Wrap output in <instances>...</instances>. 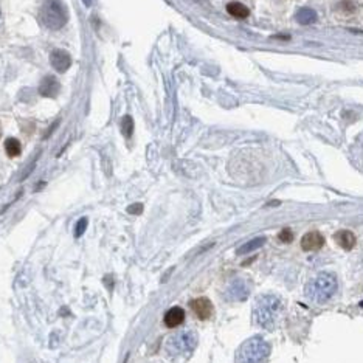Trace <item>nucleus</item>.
<instances>
[{
  "instance_id": "f257e3e1",
  "label": "nucleus",
  "mask_w": 363,
  "mask_h": 363,
  "mask_svg": "<svg viewBox=\"0 0 363 363\" xmlns=\"http://www.w3.org/2000/svg\"><path fill=\"white\" fill-rule=\"evenodd\" d=\"M280 312H281V300L276 295H261L256 300L253 309L256 325L264 329H273Z\"/></svg>"
},
{
  "instance_id": "f03ea898",
  "label": "nucleus",
  "mask_w": 363,
  "mask_h": 363,
  "mask_svg": "<svg viewBox=\"0 0 363 363\" xmlns=\"http://www.w3.org/2000/svg\"><path fill=\"white\" fill-rule=\"evenodd\" d=\"M338 283L335 275L332 273H320L314 280H310L306 286V296L317 303H326L329 301L334 293L337 292Z\"/></svg>"
},
{
  "instance_id": "7ed1b4c3",
  "label": "nucleus",
  "mask_w": 363,
  "mask_h": 363,
  "mask_svg": "<svg viewBox=\"0 0 363 363\" xmlns=\"http://www.w3.org/2000/svg\"><path fill=\"white\" fill-rule=\"evenodd\" d=\"M270 354V345L263 337H253L238 351V363H264Z\"/></svg>"
},
{
  "instance_id": "20e7f679",
  "label": "nucleus",
  "mask_w": 363,
  "mask_h": 363,
  "mask_svg": "<svg viewBox=\"0 0 363 363\" xmlns=\"http://www.w3.org/2000/svg\"><path fill=\"white\" fill-rule=\"evenodd\" d=\"M197 346V335L193 331H182L169 337L166 341L168 355L174 360L188 358Z\"/></svg>"
},
{
  "instance_id": "39448f33",
  "label": "nucleus",
  "mask_w": 363,
  "mask_h": 363,
  "mask_svg": "<svg viewBox=\"0 0 363 363\" xmlns=\"http://www.w3.org/2000/svg\"><path fill=\"white\" fill-rule=\"evenodd\" d=\"M40 22L48 30H61L67 20L69 13L61 0H45L40 8Z\"/></svg>"
},
{
  "instance_id": "423d86ee",
  "label": "nucleus",
  "mask_w": 363,
  "mask_h": 363,
  "mask_svg": "<svg viewBox=\"0 0 363 363\" xmlns=\"http://www.w3.org/2000/svg\"><path fill=\"white\" fill-rule=\"evenodd\" d=\"M248 292H250V286L247 281L244 280H234L228 287H227V292H225V296L231 301H244L247 300L248 296Z\"/></svg>"
},
{
  "instance_id": "0eeeda50",
  "label": "nucleus",
  "mask_w": 363,
  "mask_h": 363,
  "mask_svg": "<svg viewBox=\"0 0 363 363\" xmlns=\"http://www.w3.org/2000/svg\"><path fill=\"white\" fill-rule=\"evenodd\" d=\"M191 309H193V312L196 314V317L199 320H208L213 312H215V307L211 304V301L208 298H196L191 301Z\"/></svg>"
},
{
  "instance_id": "6e6552de",
  "label": "nucleus",
  "mask_w": 363,
  "mask_h": 363,
  "mask_svg": "<svg viewBox=\"0 0 363 363\" xmlns=\"http://www.w3.org/2000/svg\"><path fill=\"white\" fill-rule=\"evenodd\" d=\"M50 61H51V66H53V69L59 73H64L70 69L72 66V56L67 53L66 50H55L53 53H51L50 56Z\"/></svg>"
},
{
  "instance_id": "1a4fd4ad",
  "label": "nucleus",
  "mask_w": 363,
  "mask_h": 363,
  "mask_svg": "<svg viewBox=\"0 0 363 363\" xmlns=\"http://www.w3.org/2000/svg\"><path fill=\"white\" fill-rule=\"evenodd\" d=\"M61 92V84L55 76H45L39 84V93L45 98H56Z\"/></svg>"
},
{
  "instance_id": "9d476101",
  "label": "nucleus",
  "mask_w": 363,
  "mask_h": 363,
  "mask_svg": "<svg viewBox=\"0 0 363 363\" xmlns=\"http://www.w3.org/2000/svg\"><path fill=\"white\" fill-rule=\"evenodd\" d=\"M325 245V238L318 231H309L301 239V248L304 251H315Z\"/></svg>"
},
{
  "instance_id": "9b49d317",
  "label": "nucleus",
  "mask_w": 363,
  "mask_h": 363,
  "mask_svg": "<svg viewBox=\"0 0 363 363\" xmlns=\"http://www.w3.org/2000/svg\"><path fill=\"white\" fill-rule=\"evenodd\" d=\"M185 322V310L182 307H171L168 312L165 314L163 323L168 328H177Z\"/></svg>"
},
{
  "instance_id": "f8f14e48",
  "label": "nucleus",
  "mask_w": 363,
  "mask_h": 363,
  "mask_svg": "<svg viewBox=\"0 0 363 363\" xmlns=\"http://www.w3.org/2000/svg\"><path fill=\"white\" fill-rule=\"evenodd\" d=\"M334 238L343 250H352L355 245V236L349 230H340L338 233H335Z\"/></svg>"
},
{
  "instance_id": "ddd939ff",
  "label": "nucleus",
  "mask_w": 363,
  "mask_h": 363,
  "mask_svg": "<svg viewBox=\"0 0 363 363\" xmlns=\"http://www.w3.org/2000/svg\"><path fill=\"white\" fill-rule=\"evenodd\" d=\"M227 11H228L230 16H233L236 19H245L250 14V10L245 5L239 4V2H230L227 5Z\"/></svg>"
},
{
  "instance_id": "4468645a",
  "label": "nucleus",
  "mask_w": 363,
  "mask_h": 363,
  "mask_svg": "<svg viewBox=\"0 0 363 363\" xmlns=\"http://www.w3.org/2000/svg\"><path fill=\"white\" fill-rule=\"evenodd\" d=\"M296 20L301 24V25H310L317 20V14L314 10L310 8H303L296 13Z\"/></svg>"
},
{
  "instance_id": "2eb2a0df",
  "label": "nucleus",
  "mask_w": 363,
  "mask_h": 363,
  "mask_svg": "<svg viewBox=\"0 0 363 363\" xmlns=\"http://www.w3.org/2000/svg\"><path fill=\"white\" fill-rule=\"evenodd\" d=\"M264 242H266V238H254V239L245 242L242 247H239V248H238V253H239V254H245V253L254 251V250H258L259 247H263Z\"/></svg>"
},
{
  "instance_id": "dca6fc26",
  "label": "nucleus",
  "mask_w": 363,
  "mask_h": 363,
  "mask_svg": "<svg viewBox=\"0 0 363 363\" xmlns=\"http://www.w3.org/2000/svg\"><path fill=\"white\" fill-rule=\"evenodd\" d=\"M5 151L8 154V157H17V155H20L22 152V144L17 138H8L5 141Z\"/></svg>"
},
{
  "instance_id": "f3484780",
  "label": "nucleus",
  "mask_w": 363,
  "mask_h": 363,
  "mask_svg": "<svg viewBox=\"0 0 363 363\" xmlns=\"http://www.w3.org/2000/svg\"><path fill=\"white\" fill-rule=\"evenodd\" d=\"M121 132L126 138H131L132 137V132H134V121L129 115L123 117L121 120Z\"/></svg>"
},
{
  "instance_id": "a211bd4d",
  "label": "nucleus",
  "mask_w": 363,
  "mask_h": 363,
  "mask_svg": "<svg viewBox=\"0 0 363 363\" xmlns=\"http://www.w3.org/2000/svg\"><path fill=\"white\" fill-rule=\"evenodd\" d=\"M337 10L341 11L343 14H354L357 11V5L351 0H341V2L337 5Z\"/></svg>"
},
{
  "instance_id": "6ab92c4d",
  "label": "nucleus",
  "mask_w": 363,
  "mask_h": 363,
  "mask_svg": "<svg viewBox=\"0 0 363 363\" xmlns=\"http://www.w3.org/2000/svg\"><path fill=\"white\" fill-rule=\"evenodd\" d=\"M86 228H87V219L82 218V219L78 221V224H76V227H75V236H76V238H81V236L84 234Z\"/></svg>"
},
{
  "instance_id": "aec40b11",
  "label": "nucleus",
  "mask_w": 363,
  "mask_h": 363,
  "mask_svg": "<svg viewBox=\"0 0 363 363\" xmlns=\"http://www.w3.org/2000/svg\"><path fill=\"white\" fill-rule=\"evenodd\" d=\"M278 239L281 241V242H292V239H293V234H292V231L289 230V228H284V230H281L280 231V234H278Z\"/></svg>"
},
{
  "instance_id": "412c9836",
  "label": "nucleus",
  "mask_w": 363,
  "mask_h": 363,
  "mask_svg": "<svg viewBox=\"0 0 363 363\" xmlns=\"http://www.w3.org/2000/svg\"><path fill=\"white\" fill-rule=\"evenodd\" d=\"M127 211L131 213V215H140L141 211H143V205L141 203H135V205H131L129 208H127Z\"/></svg>"
},
{
  "instance_id": "4be33fe9",
  "label": "nucleus",
  "mask_w": 363,
  "mask_h": 363,
  "mask_svg": "<svg viewBox=\"0 0 363 363\" xmlns=\"http://www.w3.org/2000/svg\"><path fill=\"white\" fill-rule=\"evenodd\" d=\"M0 137H2V127H0Z\"/></svg>"
}]
</instances>
